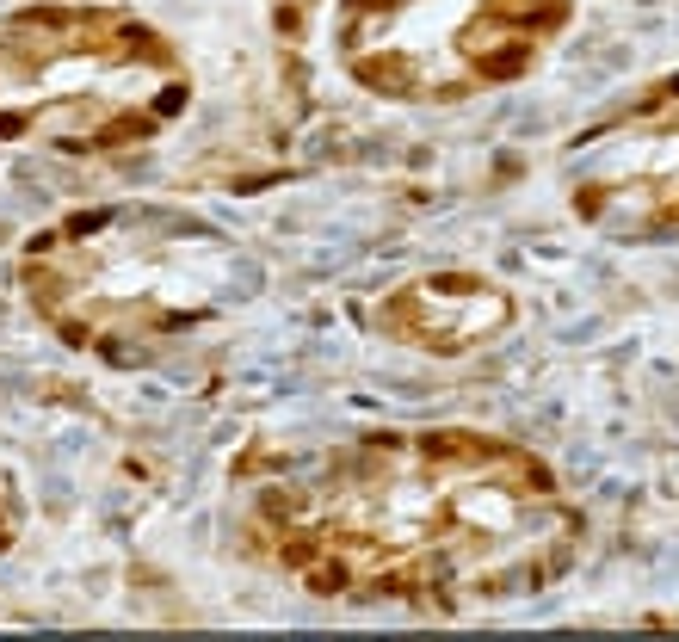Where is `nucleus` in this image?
Listing matches in <instances>:
<instances>
[{"label": "nucleus", "mask_w": 679, "mask_h": 642, "mask_svg": "<svg viewBox=\"0 0 679 642\" xmlns=\"http://www.w3.org/2000/svg\"><path fill=\"white\" fill-rule=\"evenodd\" d=\"M13 525H19V501H13V482L0 476V550L13 544Z\"/></svg>", "instance_id": "7"}, {"label": "nucleus", "mask_w": 679, "mask_h": 642, "mask_svg": "<svg viewBox=\"0 0 679 642\" xmlns=\"http://www.w3.org/2000/svg\"><path fill=\"white\" fill-rule=\"evenodd\" d=\"M25 303L75 352L142 365L198 340L241 297V247L167 204H105L25 247Z\"/></svg>", "instance_id": "2"}, {"label": "nucleus", "mask_w": 679, "mask_h": 642, "mask_svg": "<svg viewBox=\"0 0 679 642\" xmlns=\"http://www.w3.org/2000/svg\"><path fill=\"white\" fill-rule=\"evenodd\" d=\"M507 321H513V303L500 284H488L476 272H433V278L402 284L383 303L377 328L420 346V352H470L488 334H500Z\"/></svg>", "instance_id": "6"}, {"label": "nucleus", "mask_w": 679, "mask_h": 642, "mask_svg": "<svg viewBox=\"0 0 679 642\" xmlns=\"http://www.w3.org/2000/svg\"><path fill=\"white\" fill-rule=\"evenodd\" d=\"M278 562L328 599L482 612L538 593L581 519L525 445L488 433H377L260 494Z\"/></svg>", "instance_id": "1"}, {"label": "nucleus", "mask_w": 679, "mask_h": 642, "mask_svg": "<svg viewBox=\"0 0 679 642\" xmlns=\"http://www.w3.org/2000/svg\"><path fill=\"white\" fill-rule=\"evenodd\" d=\"M575 0H346L340 68L396 105H457L525 81L562 38Z\"/></svg>", "instance_id": "4"}, {"label": "nucleus", "mask_w": 679, "mask_h": 642, "mask_svg": "<svg viewBox=\"0 0 679 642\" xmlns=\"http://www.w3.org/2000/svg\"><path fill=\"white\" fill-rule=\"evenodd\" d=\"M192 105L186 56L130 7L38 0L0 13V142L44 155H124Z\"/></svg>", "instance_id": "3"}, {"label": "nucleus", "mask_w": 679, "mask_h": 642, "mask_svg": "<svg viewBox=\"0 0 679 642\" xmlns=\"http://www.w3.org/2000/svg\"><path fill=\"white\" fill-rule=\"evenodd\" d=\"M568 204L612 241L679 235V75L630 93L568 142Z\"/></svg>", "instance_id": "5"}]
</instances>
